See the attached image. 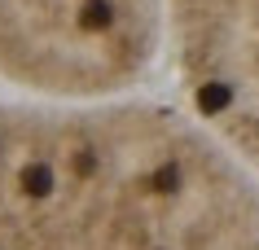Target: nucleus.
<instances>
[{"label":"nucleus","instance_id":"nucleus-1","mask_svg":"<svg viewBox=\"0 0 259 250\" xmlns=\"http://www.w3.org/2000/svg\"><path fill=\"white\" fill-rule=\"evenodd\" d=\"M49 140L57 184L0 189V250H259V176L202 123L119 110Z\"/></svg>","mask_w":259,"mask_h":250}]
</instances>
